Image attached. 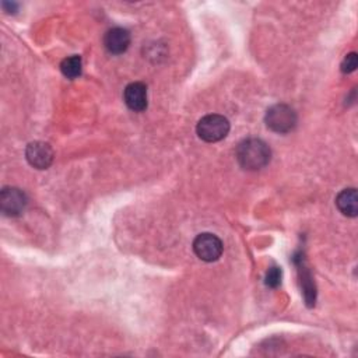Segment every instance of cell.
<instances>
[{"label":"cell","instance_id":"cell-2","mask_svg":"<svg viewBox=\"0 0 358 358\" xmlns=\"http://www.w3.org/2000/svg\"><path fill=\"white\" fill-rule=\"evenodd\" d=\"M196 132L202 140L207 143H216L229 135L230 122L222 115H207L199 120Z\"/></svg>","mask_w":358,"mask_h":358},{"label":"cell","instance_id":"cell-12","mask_svg":"<svg viewBox=\"0 0 358 358\" xmlns=\"http://www.w3.org/2000/svg\"><path fill=\"white\" fill-rule=\"evenodd\" d=\"M281 283V270L277 266H273L266 273V285L270 288L279 287Z\"/></svg>","mask_w":358,"mask_h":358},{"label":"cell","instance_id":"cell-13","mask_svg":"<svg viewBox=\"0 0 358 358\" xmlns=\"http://www.w3.org/2000/svg\"><path fill=\"white\" fill-rule=\"evenodd\" d=\"M357 64H358V62H357V53H355V52H351V53H348V55L344 57V60H343V63H342V72H343V73H351V72H354V71L357 69Z\"/></svg>","mask_w":358,"mask_h":358},{"label":"cell","instance_id":"cell-7","mask_svg":"<svg viewBox=\"0 0 358 358\" xmlns=\"http://www.w3.org/2000/svg\"><path fill=\"white\" fill-rule=\"evenodd\" d=\"M123 100L129 110L143 112L147 108V87L143 83H130L123 92Z\"/></svg>","mask_w":358,"mask_h":358},{"label":"cell","instance_id":"cell-3","mask_svg":"<svg viewBox=\"0 0 358 358\" xmlns=\"http://www.w3.org/2000/svg\"><path fill=\"white\" fill-rule=\"evenodd\" d=\"M266 125L276 133H288L297 125V114L285 104H277L268 111Z\"/></svg>","mask_w":358,"mask_h":358},{"label":"cell","instance_id":"cell-10","mask_svg":"<svg viewBox=\"0 0 358 358\" xmlns=\"http://www.w3.org/2000/svg\"><path fill=\"white\" fill-rule=\"evenodd\" d=\"M81 57L77 55H73L71 57H66L60 63V71L64 77L68 79H76L81 75Z\"/></svg>","mask_w":358,"mask_h":358},{"label":"cell","instance_id":"cell-6","mask_svg":"<svg viewBox=\"0 0 358 358\" xmlns=\"http://www.w3.org/2000/svg\"><path fill=\"white\" fill-rule=\"evenodd\" d=\"M27 205V198L23 190L17 188H5L0 193V206L6 216H18Z\"/></svg>","mask_w":358,"mask_h":358},{"label":"cell","instance_id":"cell-9","mask_svg":"<svg viewBox=\"0 0 358 358\" xmlns=\"http://www.w3.org/2000/svg\"><path fill=\"white\" fill-rule=\"evenodd\" d=\"M336 205L339 210L348 217H355L358 213V194L354 188L351 189H344L342 190L337 198H336Z\"/></svg>","mask_w":358,"mask_h":358},{"label":"cell","instance_id":"cell-1","mask_svg":"<svg viewBox=\"0 0 358 358\" xmlns=\"http://www.w3.org/2000/svg\"><path fill=\"white\" fill-rule=\"evenodd\" d=\"M272 157L269 146L260 139H246L237 149V159L242 168L256 171L269 164Z\"/></svg>","mask_w":358,"mask_h":358},{"label":"cell","instance_id":"cell-8","mask_svg":"<svg viewBox=\"0 0 358 358\" xmlns=\"http://www.w3.org/2000/svg\"><path fill=\"white\" fill-rule=\"evenodd\" d=\"M104 45L108 52L114 55H120L126 52L130 45V32L120 27L111 28L104 37Z\"/></svg>","mask_w":358,"mask_h":358},{"label":"cell","instance_id":"cell-11","mask_svg":"<svg viewBox=\"0 0 358 358\" xmlns=\"http://www.w3.org/2000/svg\"><path fill=\"white\" fill-rule=\"evenodd\" d=\"M296 262L300 268V272L303 273L301 276V283H303V287H304V296H305V301L308 305H312L315 304V285L312 283V277L309 274V272H307V269L304 268L303 265V259H296Z\"/></svg>","mask_w":358,"mask_h":358},{"label":"cell","instance_id":"cell-5","mask_svg":"<svg viewBox=\"0 0 358 358\" xmlns=\"http://www.w3.org/2000/svg\"><path fill=\"white\" fill-rule=\"evenodd\" d=\"M25 157L34 168L47 170L53 161V150L48 143L34 142L28 144L25 150Z\"/></svg>","mask_w":358,"mask_h":358},{"label":"cell","instance_id":"cell-4","mask_svg":"<svg viewBox=\"0 0 358 358\" xmlns=\"http://www.w3.org/2000/svg\"><path fill=\"white\" fill-rule=\"evenodd\" d=\"M222 242L218 237L210 233H205L193 241V251L196 256L205 262H216L222 255Z\"/></svg>","mask_w":358,"mask_h":358}]
</instances>
